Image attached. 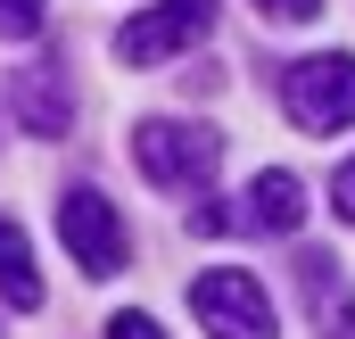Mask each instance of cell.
<instances>
[{"mask_svg":"<svg viewBox=\"0 0 355 339\" xmlns=\"http://www.w3.org/2000/svg\"><path fill=\"white\" fill-rule=\"evenodd\" d=\"M207 25H215V0H157V8L124 17L116 58H124V67H166V58H182L190 42H207Z\"/></svg>","mask_w":355,"mask_h":339,"instance_id":"cell-5","label":"cell"},{"mask_svg":"<svg viewBox=\"0 0 355 339\" xmlns=\"http://www.w3.org/2000/svg\"><path fill=\"white\" fill-rule=\"evenodd\" d=\"M190 306H198L207 339H272V298L257 290V273H240V265L198 273L190 281Z\"/></svg>","mask_w":355,"mask_h":339,"instance_id":"cell-4","label":"cell"},{"mask_svg":"<svg viewBox=\"0 0 355 339\" xmlns=\"http://www.w3.org/2000/svg\"><path fill=\"white\" fill-rule=\"evenodd\" d=\"M17 124H25L33 141H67V124H75V91H67V67H58V58L17 67Z\"/></svg>","mask_w":355,"mask_h":339,"instance_id":"cell-6","label":"cell"},{"mask_svg":"<svg viewBox=\"0 0 355 339\" xmlns=\"http://www.w3.org/2000/svg\"><path fill=\"white\" fill-rule=\"evenodd\" d=\"M58 240H67V256L83 265L91 281L124 273V215H116V199L91 190V182H75V190L58 199Z\"/></svg>","mask_w":355,"mask_h":339,"instance_id":"cell-3","label":"cell"},{"mask_svg":"<svg viewBox=\"0 0 355 339\" xmlns=\"http://www.w3.org/2000/svg\"><path fill=\"white\" fill-rule=\"evenodd\" d=\"M331 215H339V224H355V158L331 174Z\"/></svg>","mask_w":355,"mask_h":339,"instance_id":"cell-12","label":"cell"},{"mask_svg":"<svg viewBox=\"0 0 355 339\" xmlns=\"http://www.w3.org/2000/svg\"><path fill=\"white\" fill-rule=\"evenodd\" d=\"M107 339H166V331H157V315L124 306V315H107Z\"/></svg>","mask_w":355,"mask_h":339,"instance_id":"cell-11","label":"cell"},{"mask_svg":"<svg viewBox=\"0 0 355 339\" xmlns=\"http://www.w3.org/2000/svg\"><path fill=\"white\" fill-rule=\"evenodd\" d=\"M50 17V0H0V42H33Z\"/></svg>","mask_w":355,"mask_h":339,"instance_id":"cell-10","label":"cell"},{"mask_svg":"<svg viewBox=\"0 0 355 339\" xmlns=\"http://www.w3.org/2000/svg\"><path fill=\"white\" fill-rule=\"evenodd\" d=\"M132 158H141V174H149L157 190H207L215 166H223V141H215L207 124L149 116V124H132Z\"/></svg>","mask_w":355,"mask_h":339,"instance_id":"cell-1","label":"cell"},{"mask_svg":"<svg viewBox=\"0 0 355 339\" xmlns=\"http://www.w3.org/2000/svg\"><path fill=\"white\" fill-rule=\"evenodd\" d=\"M281 108L297 133H347L355 124V58L347 50H322V58H297L281 75Z\"/></svg>","mask_w":355,"mask_h":339,"instance_id":"cell-2","label":"cell"},{"mask_svg":"<svg viewBox=\"0 0 355 339\" xmlns=\"http://www.w3.org/2000/svg\"><path fill=\"white\" fill-rule=\"evenodd\" d=\"M248 224H257V232H297V224H306V182H297V174H257V182H248Z\"/></svg>","mask_w":355,"mask_h":339,"instance_id":"cell-7","label":"cell"},{"mask_svg":"<svg viewBox=\"0 0 355 339\" xmlns=\"http://www.w3.org/2000/svg\"><path fill=\"white\" fill-rule=\"evenodd\" d=\"M265 17H281V25H306V17H322V0H257Z\"/></svg>","mask_w":355,"mask_h":339,"instance_id":"cell-13","label":"cell"},{"mask_svg":"<svg viewBox=\"0 0 355 339\" xmlns=\"http://www.w3.org/2000/svg\"><path fill=\"white\" fill-rule=\"evenodd\" d=\"M297 281H306V298H314V323L331 339H355V298L339 290V265H331V256H297Z\"/></svg>","mask_w":355,"mask_h":339,"instance_id":"cell-8","label":"cell"},{"mask_svg":"<svg viewBox=\"0 0 355 339\" xmlns=\"http://www.w3.org/2000/svg\"><path fill=\"white\" fill-rule=\"evenodd\" d=\"M0 298L17 306V315H33L42 306V273H33V249H25V232L0 215Z\"/></svg>","mask_w":355,"mask_h":339,"instance_id":"cell-9","label":"cell"}]
</instances>
